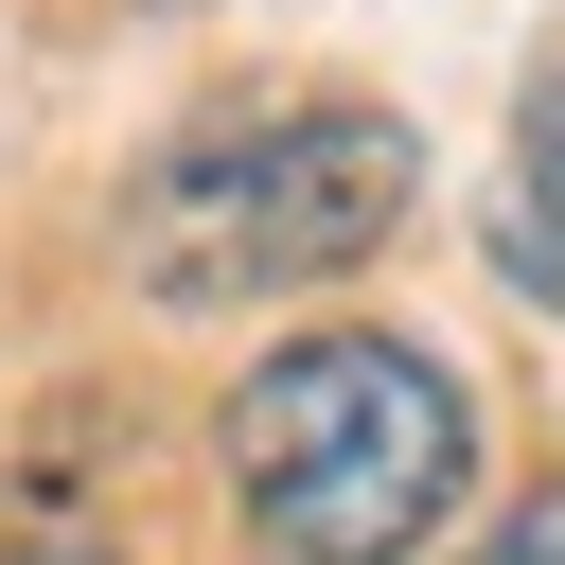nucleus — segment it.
<instances>
[{
  "mask_svg": "<svg viewBox=\"0 0 565 565\" xmlns=\"http://www.w3.org/2000/svg\"><path fill=\"white\" fill-rule=\"evenodd\" d=\"M212 477L265 565H424L477 494V406L424 335L388 318H300L230 371Z\"/></svg>",
  "mask_w": 565,
  "mask_h": 565,
  "instance_id": "f257e3e1",
  "label": "nucleus"
},
{
  "mask_svg": "<svg viewBox=\"0 0 565 565\" xmlns=\"http://www.w3.org/2000/svg\"><path fill=\"white\" fill-rule=\"evenodd\" d=\"M406 212H424L406 106H371V88H230L124 177V282L159 318H230V300L353 282Z\"/></svg>",
  "mask_w": 565,
  "mask_h": 565,
  "instance_id": "f03ea898",
  "label": "nucleus"
},
{
  "mask_svg": "<svg viewBox=\"0 0 565 565\" xmlns=\"http://www.w3.org/2000/svg\"><path fill=\"white\" fill-rule=\"evenodd\" d=\"M477 247H494V282H512V300H547V318H565V35H547V71H530V106H512V159H494Z\"/></svg>",
  "mask_w": 565,
  "mask_h": 565,
  "instance_id": "7ed1b4c3",
  "label": "nucleus"
},
{
  "mask_svg": "<svg viewBox=\"0 0 565 565\" xmlns=\"http://www.w3.org/2000/svg\"><path fill=\"white\" fill-rule=\"evenodd\" d=\"M459 565H565V477H530V494H512V530H494V547H459Z\"/></svg>",
  "mask_w": 565,
  "mask_h": 565,
  "instance_id": "20e7f679",
  "label": "nucleus"
}]
</instances>
